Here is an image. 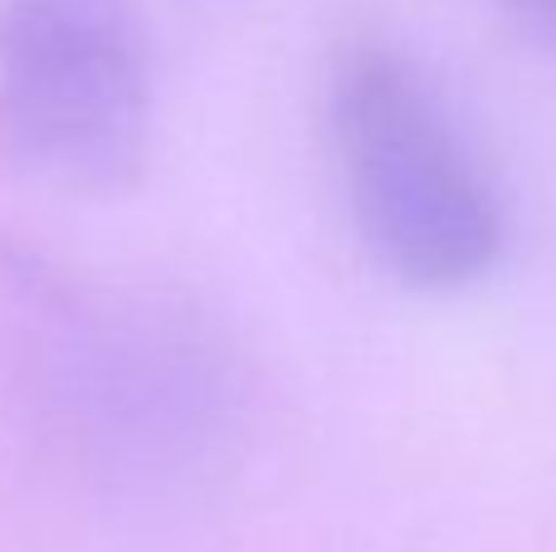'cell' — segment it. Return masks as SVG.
<instances>
[{
  "mask_svg": "<svg viewBox=\"0 0 556 552\" xmlns=\"http://www.w3.org/2000/svg\"><path fill=\"white\" fill-rule=\"evenodd\" d=\"M493 5H498V15L508 20L518 35L556 45V0H493Z\"/></svg>",
  "mask_w": 556,
  "mask_h": 552,
  "instance_id": "cell-3",
  "label": "cell"
},
{
  "mask_svg": "<svg viewBox=\"0 0 556 552\" xmlns=\"http://www.w3.org/2000/svg\"><path fill=\"white\" fill-rule=\"evenodd\" d=\"M156 68L137 0H0V156L64 196L142 181Z\"/></svg>",
  "mask_w": 556,
  "mask_h": 552,
  "instance_id": "cell-2",
  "label": "cell"
},
{
  "mask_svg": "<svg viewBox=\"0 0 556 552\" xmlns=\"http://www.w3.org/2000/svg\"><path fill=\"white\" fill-rule=\"evenodd\" d=\"M327 127L366 250L415 293H459L498 269L503 201L450 103L405 49L352 39L327 78Z\"/></svg>",
  "mask_w": 556,
  "mask_h": 552,
  "instance_id": "cell-1",
  "label": "cell"
}]
</instances>
